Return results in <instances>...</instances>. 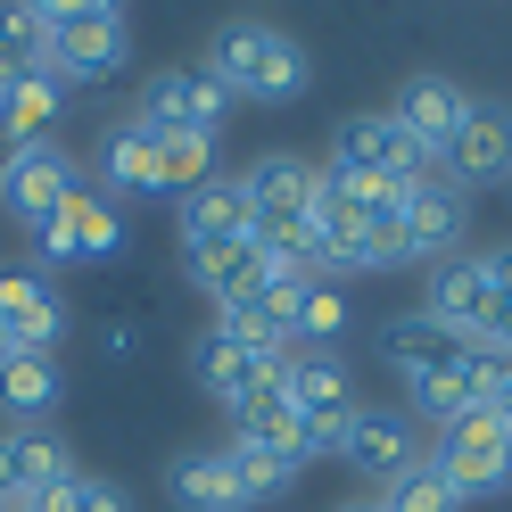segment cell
Wrapping results in <instances>:
<instances>
[{"label": "cell", "instance_id": "6da1fadb", "mask_svg": "<svg viewBox=\"0 0 512 512\" xmlns=\"http://www.w3.org/2000/svg\"><path fill=\"white\" fill-rule=\"evenodd\" d=\"M207 75L232 100H298L306 91V50L273 25H223L207 42Z\"/></svg>", "mask_w": 512, "mask_h": 512}, {"label": "cell", "instance_id": "7a4b0ae2", "mask_svg": "<svg viewBox=\"0 0 512 512\" xmlns=\"http://www.w3.org/2000/svg\"><path fill=\"white\" fill-rule=\"evenodd\" d=\"M430 463L446 471V488H455L463 504L512 488V422H504V405H471L463 422H446V438H438Z\"/></svg>", "mask_w": 512, "mask_h": 512}, {"label": "cell", "instance_id": "3957f363", "mask_svg": "<svg viewBox=\"0 0 512 512\" xmlns=\"http://www.w3.org/2000/svg\"><path fill=\"white\" fill-rule=\"evenodd\" d=\"M438 174L463 190H496V182H512V108L504 100H471V116H463V133L438 149Z\"/></svg>", "mask_w": 512, "mask_h": 512}, {"label": "cell", "instance_id": "277c9868", "mask_svg": "<svg viewBox=\"0 0 512 512\" xmlns=\"http://www.w3.org/2000/svg\"><path fill=\"white\" fill-rule=\"evenodd\" d=\"M405 256H422V265H446V256H463V232H471V199L438 166L405 182Z\"/></svg>", "mask_w": 512, "mask_h": 512}, {"label": "cell", "instance_id": "5b68a950", "mask_svg": "<svg viewBox=\"0 0 512 512\" xmlns=\"http://www.w3.org/2000/svg\"><path fill=\"white\" fill-rule=\"evenodd\" d=\"M116 67H124V9H108V0H75V9H58L50 75L75 83V75H116Z\"/></svg>", "mask_w": 512, "mask_h": 512}, {"label": "cell", "instance_id": "8992f818", "mask_svg": "<svg viewBox=\"0 0 512 512\" xmlns=\"http://www.w3.org/2000/svg\"><path fill=\"white\" fill-rule=\"evenodd\" d=\"M331 166H356V174H389V182H413L430 174V149H413V133L389 116V108H356L331 133Z\"/></svg>", "mask_w": 512, "mask_h": 512}, {"label": "cell", "instance_id": "52a82bcc", "mask_svg": "<svg viewBox=\"0 0 512 512\" xmlns=\"http://www.w3.org/2000/svg\"><path fill=\"white\" fill-rule=\"evenodd\" d=\"M240 199H248L256 232H306V215H314V166L290 157V149H273V157H256V166L240 174Z\"/></svg>", "mask_w": 512, "mask_h": 512}, {"label": "cell", "instance_id": "ba28073f", "mask_svg": "<svg viewBox=\"0 0 512 512\" xmlns=\"http://www.w3.org/2000/svg\"><path fill=\"white\" fill-rule=\"evenodd\" d=\"M83 190V174H75V157L67 149H9V166H0V207L9 215H25V223H42V215H58Z\"/></svg>", "mask_w": 512, "mask_h": 512}, {"label": "cell", "instance_id": "9c48e42d", "mask_svg": "<svg viewBox=\"0 0 512 512\" xmlns=\"http://www.w3.org/2000/svg\"><path fill=\"white\" fill-rule=\"evenodd\" d=\"M0 331H9L25 356H50L58 331H67V298H58L34 265H0Z\"/></svg>", "mask_w": 512, "mask_h": 512}, {"label": "cell", "instance_id": "30bf717a", "mask_svg": "<svg viewBox=\"0 0 512 512\" xmlns=\"http://www.w3.org/2000/svg\"><path fill=\"white\" fill-rule=\"evenodd\" d=\"M339 455L356 463L364 479H380V488H389L397 471H413V463H422V455H413V422H405V413H389V405H356V413H347Z\"/></svg>", "mask_w": 512, "mask_h": 512}, {"label": "cell", "instance_id": "8fae6325", "mask_svg": "<svg viewBox=\"0 0 512 512\" xmlns=\"http://www.w3.org/2000/svg\"><path fill=\"white\" fill-rule=\"evenodd\" d=\"M405 133H413V149H430V166H438V149L463 133V116H471V91L463 83H446V75H413L405 91H397V108H389Z\"/></svg>", "mask_w": 512, "mask_h": 512}, {"label": "cell", "instance_id": "7c38bea8", "mask_svg": "<svg viewBox=\"0 0 512 512\" xmlns=\"http://www.w3.org/2000/svg\"><path fill=\"white\" fill-rule=\"evenodd\" d=\"M67 479H75V463L58 446V430H42V422L9 430V504H50Z\"/></svg>", "mask_w": 512, "mask_h": 512}, {"label": "cell", "instance_id": "4fadbf2b", "mask_svg": "<svg viewBox=\"0 0 512 512\" xmlns=\"http://www.w3.org/2000/svg\"><path fill=\"white\" fill-rule=\"evenodd\" d=\"M190 372H199V389L223 405V413H240L256 389H265V380L281 372V364H265V356H248V347H232L223 331H207L199 347H190Z\"/></svg>", "mask_w": 512, "mask_h": 512}, {"label": "cell", "instance_id": "5bb4252c", "mask_svg": "<svg viewBox=\"0 0 512 512\" xmlns=\"http://www.w3.org/2000/svg\"><path fill=\"white\" fill-rule=\"evenodd\" d=\"M479 306H488V265L479 256H446V265H430V290H422V314L438 331H455V339H471V323H479Z\"/></svg>", "mask_w": 512, "mask_h": 512}, {"label": "cell", "instance_id": "9a60e30c", "mask_svg": "<svg viewBox=\"0 0 512 512\" xmlns=\"http://www.w3.org/2000/svg\"><path fill=\"white\" fill-rule=\"evenodd\" d=\"M58 108H67V83H58V75L0 83V141H9V149H42L50 124H58Z\"/></svg>", "mask_w": 512, "mask_h": 512}, {"label": "cell", "instance_id": "2e32d148", "mask_svg": "<svg viewBox=\"0 0 512 512\" xmlns=\"http://www.w3.org/2000/svg\"><path fill=\"white\" fill-rule=\"evenodd\" d=\"M232 422H240V438H248V446H273L281 463H298V471H306V422L290 413V397H281V372H273L265 389H256V397L232 413Z\"/></svg>", "mask_w": 512, "mask_h": 512}, {"label": "cell", "instance_id": "e0dca14e", "mask_svg": "<svg viewBox=\"0 0 512 512\" xmlns=\"http://www.w3.org/2000/svg\"><path fill=\"white\" fill-rule=\"evenodd\" d=\"M166 496H174L182 512H248V504H240V479H232V463H223V446H215V455H174V471H166Z\"/></svg>", "mask_w": 512, "mask_h": 512}, {"label": "cell", "instance_id": "ac0fdd59", "mask_svg": "<svg viewBox=\"0 0 512 512\" xmlns=\"http://www.w3.org/2000/svg\"><path fill=\"white\" fill-rule=\"evenodd\" d=\"M232 232H256V223H248V199H240V174H215V182H199L182 199V248L232 240Z\"/></svg>", "mask_w": 512, "mask_h": 512}, {"label": "cell", "instance_id": "d6986e66", "mask_svg": "<svg viewBox=\"0 0 512 512\" xmlns=\"http://www.w3.org/2000/svg\"><path fill=\"white\" fill-rule=\"evenodd\" d=\"M380 356H389L405 380H430V372H446V364L463 356V339H455V331H438L430 314H405V323L380 331Z\"/></svg>", "mask_w": 512, "mask_h": 512}, {"label": "cell", "instance_id": "ffe728a7", "mask_svg": "<svg viewBox=\"0 0 512 512\" xmlns=\"http://www.w3.org/2000/svg\"><path fill=\"white\" fill-rule=\"evenodd\" d=\"M182 256H190V273L207 281V298H240V290H256V232L199 240V248H182Z\"/></svg>", "mask_w": 512, "mask_h": 512}, {"label": "cell", "instance_id": "44dd1931", "mask_svg": "<svg viewBox=\"0 0 512 512\" xmlns=\"http://www.w3.org/2000/svg\"><path fill=\"white\" fill-rule=\"evenodd\" d=\"M58 397H67V372H58V356H17L9 372H0V405H9L17 422H34V413H50Z\"/></svg>", "mask_w": 512, "mask_h": 512}, {"label": "cell", "instance_id": "7402d4cb", "mask_svg": "<svg viewBox=\"0 0 512 512\" xmlns=\"http://www.w3.org/2000/svg\"><path fill=\"white\" fill-rule=\"evenodd\" d=\"M199 182H215V141H199V133H174V141H157V166H149V190H199Z\"/></svg>", "mask_w": 512, "mask_h": 512}, {"label": "cell", "instance_id": "603a6c76", "mask_svg": "<svg viewBox=\"0 0 512 512\" xmlns=\"http://www.w3.org/2000/svg\"><path fill=\"white\" fill-rule=\"evenodd\" d=\"M223 463H232V479H240V504H273V496L298 479V463H281L273 446H248V438L223 446Z\"/></svg>", "mask_w": 512, "mask_h": 512}, {"label": "cell", "instance_id": "cb8c5ba5", "mask_svg": "<svg viewBox=\"0 0 512 512\" xmlns=\"http://www.w3.org/2000/svg\"><path fill=\"white\" fill-rule=\"evenodd\" d=\"M149 166H157V133H141V124H116V133L100 141L108 190H149Z\"/></svg>", "mask_w": 512, "mask_h": 512}, {"label": "cell", "instance_id": "d4e9b609", "mask_svg": "<svg viewBox=\"0 0 512 512\" xmlns=\"http://www.w3.org/2000/svg\"><path fill=\"white\" fill-rule=\"evenodd\" d=\"M380 504H389V512H463V496L446 488V471H438V463H413V471H397L389 488H380Z\"/></svg>", "mask_w": 512, "mask_h": 512}, {"label": "cell", "instance_id": "484cf974", "mask_svg": "<svg viewBox=\"0 0 512 512\" xmlns=\"http://www.w3.org/2000/svg\"><path fill=\"white\" fill-rule=\"evenodd\" d=\"M290 314H298V347H331V339L347 331V298L331 290V281H314V290H306Z\"/></svg>", "mask_w": 512, "mask_h": 512}, {"label": "cell", "instance_id": "4316f807", "mask_svg": "<svg viewBox=\"0 0 512 512\" xmlns=\"http://www.w3.org/2000/svg\"><path fill=\"white\" fill-rule=\"evenodd\" d=\"M124 248V215L108 207V199H75V256H116Z\"/></svg>", "mask_w": 512, "mask_h": 512}, {"label": "cell", "instance_id": "83f0119b", "mask_svg": "<svg viewBox=\"0 0 512 512\" xmlns=\"http://www.w3.org/2000/svg\"><path fill=\"white\" fill-rule=\"evenodd\" d=\"M182 100H190V133H199V141H215L223 124H232V108H240L207 67H199V75H182Z\"/></svg>", "mask_w": 512, "mask_h": 512}, {"label": "cell", "instance_id": "f1b7e54d", "mask_svg": "<svg viewBox=\"0 0 512 512\" xmlns=\"http://www.w3.org/2000/svg\"><path fill=\"white\" fill-rule=\"evenodd\" d=\"M42 512H133V496L116 488V479H91V471H75L67 488H58Z\"/></svg>", "mask_w": 512, "mask_h": 512}, {"label": "cell", "instance_id": "f546056e", "mask_svg": "<svg viewBox=\"0 0 512 512\" xmlns=\"http://www.w3.org/2000/svg\"><path fill=\"white\" fill-rule=\"evenodd\" d=\"M100 356H108V364L141 356V331H133V323H108V331H100Z\"/></svg>", "mask_w": 512, "mask_h": 512}, {"label": "cell", "instance_id": "4dcf8cb0", "mask_svg": "<svg viewBox=\"0 0 512 512\" xmlns=\"http://www.w3.org/2000/svg\"><path fill=\"white\" fill-rule=\"evenodd\" d=\"M479 265H488V290H504V298H512V240H504V248H488Z\"/></svg>", "mask_w": 512, "mask_h": 512}, {"label": "cell", "instance_id": "1f68e13d", "mask_svg": "<svg viewBox=\"0 0 512 512\" xmlns=\"http://www.w3.org/2000/svg\"><path fill=\"white\" fill-rule=\"evenodd\" d=\"M339 512H389V504H380V496H356V504H339Z\"/></svg>", "mask_w": 512, "mask_h": 512}, {"label": "cell", "instance_id": "d6a6232c", "mask_svg": "<svg viewBox=\"0 0 512 512\" xmlns=\"http://www.w3.org/2000/svg\"><path fill=\"white\" fill-rule=\"evenodd\" d=\"M9 512H42V504H9Z\"/></svg>", "mask_w": 512, "mask_h": 512}, {"label": "cell", "instance_id": "836d02e7", "mask_svg": "<svg viewBox=\"0 0 512 512\" xmlns=\"http://www.w3.org/2000/svg\"><path fill=\"white\" fill-rule=\"evenodd\" d=\"M504 397H512V389H504Z\"/></svg>", "mask_w": 512, "mask_h": 512}]
</instances>
